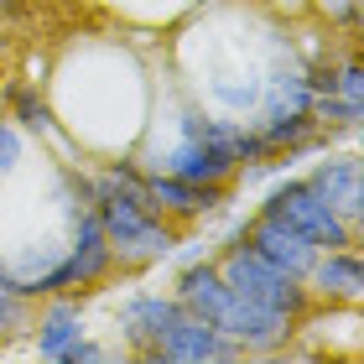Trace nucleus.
Wrapping results in <instances>:
<instances>
[{"instance_id": "nucleus-1", "label": "nucleus", "mask_w": 364, "mask_h": 364, "mask_svg": "<svg viewBox=\"0 0 364 364\" xmlns=\"http://www.w3.org/2000/svg\"><path fill=\"white\" fill-rule=\"evenodd\" d=\"M213 266H219V276L229 281V291H240L245 302H260L271 312H287V318H296V323H307V312L318 307V302H312V291H307V281L276 271L271 260L255 255L245 240H235Z\"/></svg>"}, {"instance_id": "nucleus-2", "label": "nucleus", "mask_w": 364, "mask_h": 364, "mask_svg": "<svg viewBox=\"0 0 364 364\" xmlns=\"http://www.w3.org/2000/svg\"><path fill=\"white\" fill-rule=\"evenodd\" d=\"M99 224L109 235V250H114V266H151L177 245V224L161 219L151 203H130V198H99L94 203Z\"/></svg>"}, {"instance_id": "nucleus-3", "label": "nucleus", "mask_w": 364, "mask_h": 364, "mask_svg": "<svg viewBox=\"0 0 364 364\" xmlns=\"http://www.w3.org/2000/svg\"><path fill=\"white\" fill-rule=\"evenodd\" d=\"M255 213H266V219L296 229V235H307L318 250H343V245H359V229L349 219H338L333 208H328V198L312 188L307 177H291V182H276L266 193V203Z\"/></svg>"}, {"instance_id": "nucleus-4", "label": "nucleus", "mask_w": 364, "mask_h": 364, "mask_svg": "<svg viewBox=\"0 0 364 364\" xmlns=\"http://www.w3.org/2000/svg\"><path fill=\"white\" fill-rule=\"evenodd\" d=\"M203 359H224L235 364L245 359V349L229 333H219L208 318H198V312L177 307V318L167 323V333H161V343L151 349V364H203Z\"/></svg>"}, {"instance_id": "nucleus-5", "label": "nucleus", "mask_w": 364, "mask_h": 364, "mask_svg": "<svg viewBox=\"0 0 364 364\" xmlns=\"http://www.w3.org/2000/svg\"><path fill=\"white\" fill-rule=\"evenodd\" d=\"M63 255H68V240H37V245H21V250L0 255V281H6L11 291H21L26 302H37V296H53V291H68Z\"/></svg>"}, {"instance_id": "nucleus-6", "label": "nucleus", "mask_w": 364, "mask_h": 364, "mask_svg": "<svg viewBox=\"0 0 364 364\" xmlns=\"http://www.w3.org/2000/svg\"><path fill=\"white\" fill-rule=\"evenodd\" d=\"M146 203L172 224H193L229 203V182H188L172 172H146Z\"/></svg>"}, {"instance_id": "nucleus-7", "label": "nucleus", "mask_w": 364, "mask_h": 364, "mask_svg": "<svg viewBox=\"0 0 364 364\" xmlns=\"http://www.w3.org/2000/svg\"><path fill=\"white\" fill-rule=\"evenodd\" d=\"M114 271V250H109V235L99 224V213H78L68 219V255H63V276H68V291H89L99 287Z\"/></svg>"}, {"instance_id": "nucleus-8", "label": "nucleus", "mask_w": 364, "mask_h": 364, "mask_svg": "<svg viewBox=\"0 0 364 364\" xmlns=\"http://www.w3.org/2000/svg\"><path fill=\"white\" fill-rule=\"evenodd\" d=\"M240 240L250 245L255 255H266L276 271H287V276H296V281H307L312 260H318V245H312L307 235H296V229L266 219V213H255V219L240 229Z\"/></svg>"}, {"instance_id": "nucleus-9", "label": "nucleus", "mask_w": 364, "mask_h": 364, "mask_svg": "<svg viewBox=\"0 0 364 364\" xmlns=\"http://www.w3.org/2000/svg\"><path fill=\"white\" fill-rule=\"evenodd\" d=\"M307 291L312 302H328V307H354L364 296V260L354 245H343V250H318V260H312L307 271Z\"/></svg>"}, {"instance_id": "nucleus-10", "label": "nucleus", "mask_w": 364, "mask_h": 364, "mask_svg": "<svg viewBox=\"0 0 364 364\" xmlns=\"http://www.w3.org/2000/svg\"><path fill=\"white\" fill-rule=\"evenodd\" d=\"M307 182L328 198V208H333L338 219H349L359 229V219H364V167H359V156H349V151L343 156H323Z\"/></svg>"}, {"instance_id": "nucleus-11", "label": "nucleus", "mask_w": 364, "mask_h": 364, "mask_svg": "<svg viewBox=\"0 0 364 364\" xmlns=\"http://www.w3.org/2000/svg\"><path fill=\"white\" fill-rule=\"evenodd\" d=\"M177 296H156V291H136L120 302V333L125 343L136 349L141 359H151V349L161 343V333H167V323L177 318Z\"/></svg>"}, {"instance_id": "nucleus-12", "label": "nucleus", "mask_w": 364, "mask_h": 364, "mask_svg": "<svg viewBox=\"0 0 364 364\" xmlns=\"http://www.w3.org/2000/svg\"><path fill=\"white\" fill-rule=\"evenodd\" d=\"M42 302L47 307L31 318V328H37V354L63 364L68 343L84 338V302H78V291H53V296H42Z\"/></svg>"}, {"instance_id": "nucleus-13", "label": "nucleus", "mask_w": 364, "mask_h": 364, "mask_svg": "<svg viewBox=\"0 0 364 364\" xmlns=\"http://www.w3.org/2000/svg\"><path fill=\"white\" fill-rule=\"evenodd\" d=\"M6 105L16 114V125L31 130V136H58V120H53V109H47V99L37 89H26V84H11L6 89Z\"/></svg>"}, {"instance_id": "nucleus-14", "label": "nucleus", "mask_w": 364, "mask_h": 364, "mask_svg": "<svg viewBox=\"0 0 364 364\" xmlns=\"http://www.w3.org/2000/svg\"><path fill=\"white\" fill-rule=\"evenodd\" d=\"M31 328V302L21 291H11L6 281H0V343H11V338H21Z\"/></svg>"}, {"instance_id": "nucleus-15", "label": "nucleus", "mask_w": 364, "mask_h": 364, "mask_svg": "<svg viewBox=\"0 0 364 364\" xmlns=\"http://www.w3.org/2000/svg\"><path fill=\"white\" fill-rule=\"evenodd\" d=\"M333 94H343V99H354V105H364V63H359V53H349L333 68Z\"/></svg>"}, {"instance_id": "nucleus-16", "label": "nucleus", "mask_w": 364, "mask_h": 364, "mask_svg": "<svg viewBox=\"0 0 364 364\" xmlns=\"http://www.w3.org/2000/svg\"><path fill=\"white\" fill-rule=\"evenodd\" d=\"M21 161V136L11 130V120H0V172H16Z\"/></svg>"}, {"instance_id": "nucleus-17", "label": "nucleus", "mask_w": 364, "mask_h": 364, "mask_svg": "<svg viewBox=\"0 0 364 364\" xmlns=\"http://www.w3.org/2000/svg\"><path fill=\"white\" fill-rule=\"evenodd\" d=\"M99 359H109L99 343H89V338H73L68 343V354H63V364H99Z\"/></svg>"}, {"instance_id": "nucleus-18", "label": "nucleus", "mask_w": 364, "mask_h": 364, "mask_svg": "<svg viewBox=\"0 0 364 364\" xmlns=\"http://www.w3.org/2000/svg\"><path fill=\"white\" fill-rule=\"evenodd\" d=\"M276 6H291V11H296V6H307V0H276Z\"/></svg>"}]
</instances>
